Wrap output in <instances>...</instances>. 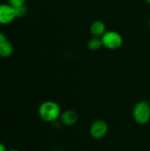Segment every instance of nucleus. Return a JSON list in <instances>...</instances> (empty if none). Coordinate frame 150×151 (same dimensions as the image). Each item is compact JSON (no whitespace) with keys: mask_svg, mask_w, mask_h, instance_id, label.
Instances as JSON below:
<instances>
[{"mask_svg":"<svg viewBox=\"0 0 150 151\" xmlns=\"http://www.w3.org/2000/svg\"><path fill=\"white\" fill-rule=\"evenodd\" d=\"M62 111L59 104L51 100L42 102L38 108V115L42 120L47 123L55 122L60 118Z\"/></svg>","mask_w":150,"mask_h":151,"instance_id":"obj_1","label":"nucleus"},{"mask_svg":"<svg viewBox=\"0 0 150 151\" xmlns=\"http://www.w3.org/2000/svg\"><path fill=\"white\" fill-rule=\"evenodd\" d=\"M133 119L140 126H144L149 122L150 105L148 101H140L133 106Z\"/></svg>","mask_w":150,"mask_h":151,"instance_id":"obj_2","label":"nucleus"},{"mask_svg":"<svg viewBox=\"0 0 150 151\" xmlns=\"http://www.w3.org/2000/svg\"><path fill=\"white\" fill-rule=\"evenodd\" d=\"M101 39L103 47L111 50H118L124 43V39L121 34L114 30H107Z\"/></svg>","mask_w":150,"mask_h":151,"instance_id":"obj_3","label":"nucleus"},{"mask_svg":"<svg viewBox=\"0 0 150 151\" xmlns=\"http://www.w3.org/2000/svg\"><path fill=\"white\" fill-rule=\"evenodd\" d=\"M109 131V125L103 119L94 121L89 127V134L95 140H101L106 136Z\"/></svg>","mask_w":150,"mask_h":151,"instance_id":"obj_4","label":"nucleus"},{"mask_svg":"<svg viewBox=\"0 0 150 151\" xmlns=\"http://www.w3.org/2000/svg\"><path fill=\"white\" fill-rule=\"evenodd\" d=\"M17 18L15 8L8 4H0V25H8Z\"/></svg>","mask_w":150,"mask_h":151,"instance_id":"obj_5","label":"nucleus"},{"mask_svg":"<svg viewBox=\"0 0 150 151\" xmlns=\"http://www.w3.org/2000/svg\"><path fill=\"white\" fill-rule=\"evenodd\" d=\"M60 120L63 125L66 127H72L74 126L78 120H79V115L78 113L73 110H66L63 111L60 115Z\"/></svg>","mask_w":150,"mask_h":151,"instance_id":"obj_6","label":"nucleus"},{"mask_svg":"<svg viewBox=\"0 0 150 151\" xmlns=\"http://www.w3.org/2000/svg\"><path fill=\"white\" fill-rule=\"evenodd\" d=\"M106 31V25L102 20H95L89 27V33L92 37L101 38Z\"/></svg>","mask_w":150,"mask_h":151,"instance_id":"obj_7","label":"nucleus"},{"mask_svg":"<svg viewBox=\"0 0 150 151\" xmlns=\"http://www.w3.org/2000/svg\"><path fill=\"white\" fill-rule=\"evenodd\" d=\"M13 45L6 41L0 44V57L2 58H9L13 53Z\"/></svg>","mask_w":150,"mask_h":151,"instance_id":"obj_8","label":"nucleus"},{"mask_svg":"<svg viewBox=\"0 0 150 151\" xmlns=\"http://www.w3.org/2000/svg\"><path fill=\"white\" fill-rule=\"evenodd\" d=\"M87 47L91 51L99 50L102 47H103L102 39L98 37H91L87 42Z\"/></svg>","mask_w":150,"mask_h":151,"instance_id":"obj_9","label":"nucleus"},{"mask_svg":"<svg viewBox=\"0 0 150 151\" xmlns=\"http://www.w3.org/2000/svg\"><path fill=\"white\" fill-rule=\"evenodd\" d=\"M15 10H16L17 18H22L25 15H27V8L26 5L17 7V8H15Z\"/></svg>","mask_w":150,"mask_h":151,"instance_id":"obj_10","label":"nucleus"},{"mask_svg":"<svg viewBox=\"0 0 150 151\" xmlns=\"http://www.w3.org/2000/svg\"><path fill=\"white\" fill-rule=\"evenodd\" d=\"M8 3L11 5H12L14 8H17V7H19V6L25 5L26 0H8Z\"/></svg>","mask_w":150,"mask_h":151,"instance_id":"obj_11","label":"nucleus"},{"mask_svg":"<svg viewBox=\"0 0 150 151\" xmlns=\"http://www.w3.org/2000/svg\"><path fill=\"white\" fill-rule=\"evenodd\" d=\"M6 41H8L6 35L4 33H1L0 32V44L3 43V42H6Z\"/></svg>","mask_w":150,"mask_h":151,"instance_id":"obj_12","label":"nucleus"},{"mask_svg":"<svg viewBox=\"0 0 150 151\" xmlns=\"http://www.w3.org/2000/svg\"><path fill=\"white\" fill-rule=\"evenodd\" d=\"M8 150L6 149L5 145L2 142H0V151H7Z\"/></svg>","mask_w":150,"mask_h":151,"instance_id":"obj_13","label":"nucleus"},{"mask_svg":"<svg viewBox=\"0 0 150 151\" xmlns=\"http://www.w3.org/2000/svg\"><path fill=\"white\" fill-rule=\"evenodd\" d=\"M7 151H20V150H16V149H12V150H8Z\"/></svg>","mask_w":150,"mask_h":151,"instance_id":"obj_14","label":"nucleus"},{"mask_svg":"<svg viewBox=\"0 0 150 151\" xmlns=\"http://www.w3.org/2000/svg\"><path fill=\"white\" fill-rule=\"evenodd\" d=\"M145 1H146L149 4H150V0H145Z\"/></svg>","mask_w":150,"mask_h":151,"instance_id":"obj_15","label":"nucleus"},{"mask_svg":"<svg viewBox=\"0 0 150 151\" xmlns=\"http://www.w3.org/2000/svg\"><path fill=\"white\" fill-rule=\"evenodd\" d=\"M149 28H150V17H149Z\"/></svg>","mask_w":150,"mask_h":151,"instance_id":"obj_16","label":"nucleus"},{"mask_svg":"<svg viewBox=\"0 0 150 151\" xmlns=\"http://www.w3.org/2000/svg\"><path fill=\"white\" fill-rule=\"evenodd\" d=\"M149 105H150V100H149Z\"/></svg>","mask_w":150,"mask_h":151,"instance_id":"obj_17","label":"nucleus"}]
</instances>
